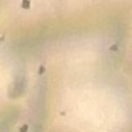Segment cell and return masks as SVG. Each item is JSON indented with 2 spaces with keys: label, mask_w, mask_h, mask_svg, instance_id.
Masks as SVG:
<instances>
[{
  "label": "cell",
  "mask_w": 132,
  "mask_h": 132,
  "mask_svg": "<svg viewBox=\"0 0 132 132\" xmlns=\"http://www.w3.org/2000/svg\"><path fill=\"white\" fill-rule=\"evenodd\" d=\"M21 132H28V125L25 124V125H22V128H21Z\"/></svg>",
  "instance_id": "2"
},
{
  "label": "cell",
  "mask_w": 132,
  "mask_h": 132,
  "mask_svg": "<svg viewBox=\"0 0 132 132\" xmlns=\"http://www.w3.org/2000/svg\"><path fill=\"white\" fill-rule=\"evenodd\" d=\"M22 7L23 8H29V7H30V4H29V2H23L22 3Z\"/></svg>",
  "instance_id": "1"
}]
</instances>
